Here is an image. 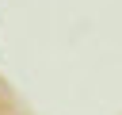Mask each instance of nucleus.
Masks as SVG:
<instances>
[{
    "mask_svg": "<svg viewBox=\"0 0 122 115\" xmlns=\"http://www.w3.org/2000/svg\"><path fill=\"white\" fill-rule=\"evenodd\" d=\"M8 115H23V111H8Z\"/></svg>",
    "mask_w": 122,
    "mask_h": 115,
    "instance_id": "f257e3e1",
    "label": "nucleus"
}]
</instances>
